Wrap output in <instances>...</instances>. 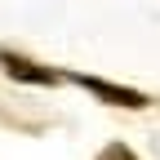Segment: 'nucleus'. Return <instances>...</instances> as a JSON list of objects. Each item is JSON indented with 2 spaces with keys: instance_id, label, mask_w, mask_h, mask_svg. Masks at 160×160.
Listing matches in <instances>:
<instances>
[{
  "instance_id": "nucleus-2",
  "label": "nucleus",
  "mask_w": 160,
  "mask_h": 160,
  "mask_svg": "<svg viewBox=\"0 0 160 160\" xmlns=\"http://www.w3.org/2000/svg\"><path fill=\"white\" fill-rule=\"evenodd\" d=\"M0 67H5L13 80H27V85H58V80H62V71L40 67V62H31V58H22V53H9V49H0Z\"/></svg>"
},
{
  "instance_id": "nucleus-3",
  "label": "nucleus",
  "mask_w": 160,
  "mask_h": 160,
  "mask_svg": "<svg viewBox=\"0 0 160 160\" xmlns=\"http://www.w3.org/2000/svg\"><path fill=\"white\" fill-rule=\"evenodd\" d=\"M98 160H138V156H133V151H129L125 142H111V147H107L102 156H98Z\"/></svg>"
},
{
  "instance_id": "nucleus-1",
  "label": "nucleus",
  "mask_w": 160,
  "mask_h": 160,
  "mask_svg": "<svg viewBox=\"0 0 160 160\" xmlns=\"http://www.w3.org/2000/svg\"><path fill=\"white\" fill-rule=\"evenodd\" d=\"M76 85H80V89H89L93 98H102V102H111V107H129V111L147 107V93L125 89V85H111V80H98V76H76Z\"/></svg>"
}]
</instances>
